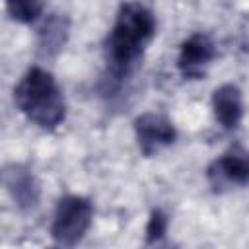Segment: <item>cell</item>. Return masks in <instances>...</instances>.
<instances>
[{"instance_id": "3957f363", "label": "cell", "mask_w": 249, "mask_h": 249, "mask_svg": "<svg viewBox=\"0 0 249 249\" xmlns=\"http://www.w3.org/2000/svg\"><path fill=\"white\" fill-rule=\"evenodd\" d=\"M93 220V204L80 195H66L56 202L51 235L56 245L74 247L88 233Z\"/></svg>"}, {"instance_id": "7a4b0ae2", "label": "cell", "mask_w": 249, "mask_h": 249, "mask_svg": "<svg viewBox=\"0 0 249 249\" xmlns=\"http://www.w3.org/2000/svg\"><path fill=\"white\" fill-rule=\"evenodd\" d=\"M14 101L33 124L53 130L66 119V101L54 76L41 66H31L14 88Z\"/></svg>"}, {"instance_id": "9c48e42d", "label": "cell", "mask_w": 249, "mask_h": 249, "mask_svg": "<svg viewBox=\"0 0 249 249\" xmlns=\"http://www.w3.org/2000/svg\"><path fill=\"white\" fill-rule=\"evenodd\" d=\"M68 29L70 21L66 16L60 14H51L45 23L39 27V53L43 56H54L66 43L68 39Z\"/></svg>"}, {"instance_id": "6da1fadb", "label": "cell", "mask_w": 249, "mask_h": 249, "mask_svg": "<svg viewBox=\"0 0 249 249\" xmlns=\"http://www.w3.org/2000/svg\"><path fill=\"white\" fill-rule=\"evenodd\" d=\"M156 35V18L140 2H124L105 41V56L111 72L126 74L144 54Z\"/></svg>"}, {"instance_id": "277c9868", "label": "cell", "mask_w": 249, "mask_h": 249, "mask_svg": "<svg viewBox=\"0 0 249 249\" xmlns=\"http://www.w3.org/2000/svg\"><path fill=\"white\" fill-rule=\"evenodd\" d=\"M134 136L142 156L152 158L175 142L177 130L167 117L160 113H142L134 119Z\"/></svg>"}, {"instance_id": "ba28073f", "label": "cell", "mask_w": 249, "mask_h": 249, "mask_svg": "<svg viewBox=\"0 0 249 249\" xmlns=\"http://www.w3.org/2000/svg\"><path fill=\"white\" fill-rule=\"evenodd\" d=\"M212 111L218 124L226 130L239 126L243 119V93L235 84H224L212 93Z\"/></svg>"}, {"instance_id": "52a82bcc", "label": "cell", "mask_w": 249, "mask_h": 249, "mask_svg": "<svg viewBox=\"0 0 249 249\" xmlns=\"http://www.w3.org/2000/svg\"><path fill=\"white\" fill-rule=\"evenodd\" d=\"M216 56L214 41L204 33H195L181 43L177 68L185 80H200L206 74V68Z\"/></svg>"}, {"instance_id": "5b68a950", "label": "cell", "mask_w": 249, "mask_h": 249, "mask_svg": "<svg viewBox=\"0 0 249 249\" xmlns=\"http://www.w3.org/2000/svg\"><path fill=\"white\" fill-rule=\"evenodd\" d=\"M0 187L21 210H33L41 198V187L35 173L23 163H6L0 167Z\"/></svg>"}, {"instance_id": "30bf717a", "label": "cell", "mask_w": 249, "mask_h": 249, "mask_svg": "<svg viewBox=\"0 0 249 249\" xmlns=\"http://www.w3.org/2000/svg\"><path fill=\"white\" fill-rule=\"evenodd\" d=\"M12 19L19 23H33L45 10V0H4Z\"/></svg>"}, {"instance_id": "8992f818", "label": "cell", "mask_w": 249, "mask_h": 249, "mask_svg": "<svg viewBox=\"0 0 249 249\" xmlns=\"http://www.w3.org/2000/svg\"><path fill=\"white\" fill-rule=\"evenodd\" d=\"M206 179L214 193H224L231 187H245L249 181V161L245 152L231 150L216 158L206 169Z\"/></svg>"}, {"instance_id": "8fae6325", "label": "cell", "mask_w": 249, "mask_h": 249, "mask_svg": "<svg viewBox=\"0 0 249 249\" xmlns=\"http://www.w3.org/2000/svg\"><path fill=\"white\" fill-rule=\"evenodd\" d=\"M167 216L163 210L160 208H154L150 212V218H148V224H146V243L152 245V243H158L165 231H167Z\"/></svg>"}]
</instances>
